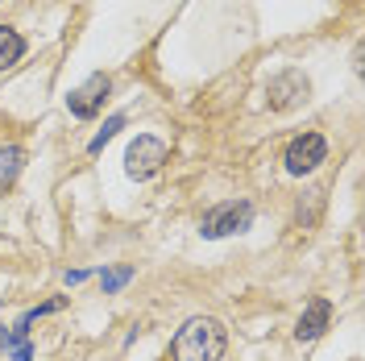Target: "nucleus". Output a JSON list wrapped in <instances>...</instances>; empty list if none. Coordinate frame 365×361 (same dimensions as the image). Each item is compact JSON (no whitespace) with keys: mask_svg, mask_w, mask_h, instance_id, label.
<instances>
[{"mask_svg":"<svg viewBox=\"0 0 365 361\" xmlns=\"http://www.w3.org/2000/svg\"><path fill=\"white\" fill-rule=\"evenodd\" d=\"M324 158H328V141L319 133H303L287 146V158L282 162H287V175H312Z\"/></svg>","mask_w":365,"mask_h":361,"instance_id":"nucleus-5","label":"nucleus"},{"mask_svg":"<svg viewBox=\"0 0 365 361\" xmlns=\"http://www.w3.org/2000/svg\"><path fill=\"white\" fill-rule=\"evenodd\" d=\"M108 91H113V79H108V75H91L88 83H79V88H75V91L67 96L71 116H79V121H91V116L104 108Z\"/></svg>","mask_w":365,"mask_h":361,"instance_id":"nucleus-6","label":"nucleus"},{"mask_svg":"<svg viewBox=\"0 0 365 361\" xmlns=\"http://www.w3.org/2000/svg\"><path fill=\"white\" fill-rule=\"evenodd\" d=\"M307 91H312V83H307V75L295 67L278 71L270 79V88H266V104H270L274 113H291V108H299L303 100H307Z\"/></svg>","mask_w":365,"mask_h":361,"instance_id":"nucleus-3","label":"nucleus"},{"mask_svg":"<svg viewBox=\"0 0 365 361\" xmlns=\"http://www.w3.org/2000/svg\"><path fill=\"white\" fill-rule=\"evenodd\" d=\"M328 320H332V303H328V299H312L307 312H303L299 324H295V340H316L319 332L328 328Z\"/></svg>","mask_w":365,"mask_h":361,"instance_id":"nucleus-7","label":"nucleus"},{"mask_svg":"<svg viewBox=\"0 0 365 361\" xmlns=\"http://www.w3.org/2000/svg\"><path fill=\"white\" fill-rule=\"evenodd\" d=\"M21 54H25V38L17 29L0 25V71H9L13 63H21Z\"/></svg>","mask_w":365,"mask_h":361,"instance_id":"nucleus-8","label":"nucleus"},{"mask_svg":"<svg viewBox=\"0 0 365 361\" xmlns=\"http://www.w3.org/2000/svg\"><path fill=\"white\" fill-rule=\"evenodd\" d=\"M83 278H88V270H67V283H71V287H75V283H83Z\"/></svg>","mask_w":365,"mask_h":361,"instance_id":"nucleus-13","label":"nucleus"},{"mask_svg":"<svg viewBox=\"0 0 365 361\" xmlns=\"http://www.w3.org/2000/svg\"><path fill=\"white\" fill-rule=\"evenodd\" d=\"M228 349V332L216 316H195L179 328V337L170 340V357L175 361H220Z\"/></svg>","mask_w":365,"mask_h":361,"instance_id":"nucleus-1","label":"nucleus"},{"mask_svg":"<svg viewBox=\"0 0 365 361\" xmlns=\"http://www.w3.org/2000/svg\"><path fill=\"white\" fill-rule=\"evenodd\" d=\"M120 129H125V116H120V113L108 116V121H104V129H100V133L91 137V146H88V150H91V154H100V150H104V146H108V141H113L116 133H120Z\"/></svg>","mask_w":365,"mask_h":361,"instance_id":"nucleus-11","label":"nucleus"},{"mask_svg":"<svg viewBox=\"0 0 365 361\" xmlns=\"http://www.w3.org/2000/svg\"><path fill=\"white\" fill-rule=\"evenodd\" d=\"M0 340H4V349L13 353V361H34V349L25 345L21 328H0Z\"/></svg>","mask_w":365,"mask_h":361,"instance_id":"nucleus-9","label":"nucleus"},{"mask_svg":"<svg viewBox=\"0 0 365 361\" xmlns=\"http://www.w3.org/2000/svg\"><path fill=\"white\" fill-rule=\"evenodd\" d=\"M250 225H253V203L250 200H228V203H220V208L204 212L200 233H204L207 241H220V237H232V233H245Z\"/></svg>","mask_w":365,"mask_h":361,"instance_id":"nucleus-2","label":"nucleus"},{"mask_svg":"<svg viewBox=\"0 0 365 361\" xmlns=\"http://www.w3.org/2000/svg\"><path fill=\"white\" fill-rule=\"evenodd\" d=\"M129 278H133V270H129V266H125V270H108V274H104V291H108V295L120 291Z\"/></svg>","mask_w":365,"mask_h":361,"instance_id":"nucleus-12","label":"nucleus"},{"mask_svg":"<svg viewBox=\"0 0 365 361\" xmlns=\"http://www.w3.org/2000/svg\"><path fill=\"white\" fill-rule=\"evenodd\" d=\"M25 166V150L21 146H9V150H0V179H17Z\"/></svg>","mask_w":365,"mask_h":361,"instance_id":"nucleus-10","label":"nucleus"},{"mask_svg":"<svg viewBox=\"0 0 365 361\" xmlns=\"http://www.w3.org/2000/svg\"><path fill=\"white\" fill-rule=\"evenodd\" d=\"M162 162H166V146L158 137H137L129 146V154H125V171H129V179L145 183L162 171Z\"/></svg>","mask_w":365,"mask_h":361,"instance_id":"nucleus-4","label":"nucleus"}]
</instances>
